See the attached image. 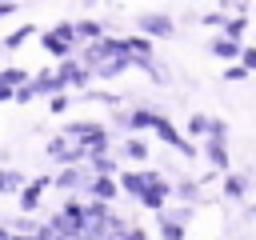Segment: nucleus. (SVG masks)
Here are the masks:
<instances>
[{"mask_svg": "<svg viewBox=\"0 0 256 240\" xmlns=\"http://www.w3.org/2000/svg\"><path fill=\"white\" fill-rule=\"evenodd\" d=\"M52 76H56L60 84H84V80H88V72H84V68L76 64V60H64V64H60V68H56Z\"/></svg>", "mask_w": 256, "mask_h": 240, "instance_id": "6", "label": "nucleus"}, {"mask_svg": "<svg viewBox=\"0 0 256 240\" xmlns=\"http://www.w3.org/2000/svg\"><path fill=\"white\" fill-rule=\"evenodd\" d=\"M20 188H24V176H20L16 168H0V192L12 196V192H20Z\"/></svg>", "mask_w": 256, "mask_h": 240, "instance_id": "10", "label": "nucleus"}, {"mask_svg": "<svg viewBox=\"0 0 256 240\" xmlns=\"http://www.w3.org/2000/svg\"><path fill=\"white\" fill-rule=\"evenodd\" d=\"M88 192H92V200L96 204H108L112 196H116V184L108 180V176H88V184H84Z\"/></svg>", "mask_w": 256, "mask_h": 240, "instance_id": "5", "label": "nucleus"}, {"mask_svg": "<svg viewBox=\"0 0 256 240\" xmlns=\"http://www.w3.org/2000/svg\"><path fill=\"white\" fill-rule=\"evenodd\" d=\"M44 184H48V180H32V184H24V188H20V204H24L28 212L40 204V192H44Z\"/></svg>", "mask_w": 256, "mask_h": 240, "instance_id": "9", "label": "nucleus"}, {"mask_svg": "<svg viewBox=\"0 0 256 240\" xmlns=\"http://www.w3.org/2000/svg\"><path fill=\"white\" fill-rule=\"evenodd\" d=\"M160 236H164V240H180V236H184V228H176L172 220H164V216H160Z\"/></svg>", "mask_w": 256, "mask_h": 240, "instance_id": "21", "label": "nucleus"}, {"mask_svg": "<svg viewBox=\"0 0 256 240\" xmlns=\"http://www.w3.org/2000/svg\"><path fill=\"white\" fill-rule=\"evenodd\" d=\"M204 156H208L216 168H228V140H216V136H208V144H204Z\"/></svg>", "mask_w": 256, "mask_h": 240, "instance_id": "8", "label": "nucleus"}, {"mask_svg": "<svg viewBox=\"0 0 256 240\" xmlns=\"http://www.w3.org/2000/svg\"><path fill=\"white\" fill-rule=\"evenodd\" d=\"M208 52H212V56H220V60H232V56H240V44H232V40H224V36H216Z\"/></svg>", "mask_w": 256, "mask_h": 240, "instance_id": "12", "label": "nucleus"}, {"mask_svg": "<svg viewBox=\"0 0 256 240\" xmlns=\"http://www.w3.org/2000/svg\"><path fill=\"white\" fill-rule=\"evenodd\" d=\"M184 128H188V136H204V132H208V116H200V112H196V116H188V124H184Z\"/></svg>", "mask_w": 256, "mask_h": 240, "instance_id": "18", "label": "nucleus"}, {"mask_svg": "<svg viewBox=\"0 0 256 240\" xmlns=\"http://www.w3.org/2000/svg\"><path fill=\"white\" fill-rule=\"evenodd\" d=\"M140 32H144V36H160V40H168V36L176 32V24H172L164 12H152V16H140Z\"/></svg>", "mask_w": 256, "mask_h": 240, "instance_id": "4", "label": "nucleus"}, {"mask_svg": "<svg viewBox=\"0 0 256 240\" xmlns=\"http://www.w3.org/2000/svg\"><path fill=\"white\" fill-rule=\"evenodd\" d=\"M48 160H56V164H64V168H76L80 160H84V144H76L72 136H52L48 140Z\"/></svg>", "mask_w": 256, "mask_h": 240, "instance_id": "1", "label": "nucleus"}, {"mask_svg": "<svg viewBox=\"0 0 256 240\" xmlns=\"http://www.w3.org/2000/svg\"><path fill=\"white\" fill-rule=\"evenodd\" d=\"M120 188L140 200V192H144V172H124V176H120Z\"/></svg>", "mask_w": 256, "mask_h": 240, "instance_id": "13", "label": "nucleus"}, {"mask_svg": "<svg viewBox=\"0 0 256 240\" xmlns=\"http://www.w3.org/2000/svg\"><path fill=\"white\" fill-rule=\"evenodd\" d=\"M176 196H180V200H200V188L188 184V180H180V184H176Z\"/></svg>", "mask_w": 256, "mask_h": 240, "instance_id": "20", "label": "nucleus"}, {"mask_svg": "<svg viewBox=\"0 0 256 240\" xmlns=\"http://www.w3.org/2000/svg\"><path fill=\"white\" fill-rule=\"evenodd\" d=\"M72 36H84V40H104V28L100 24H92V20H80V24H72Z\"/></svg>", "mask_w": 256, "mask_h": 240, "instance_id": "11", "label": "nucleus"}, {"mask_svg": "<svg viewBox=\"0 0 256 240\" xmlns=\"http://www.w3.org/2000/svg\"><path fill=\"white\" fill-rule=\"evenodd\" d=\"M168 192H172V188L160 180V172H144V192H140V204H144V208H160Z\"/></svg>", "mask_w": 256, "mask_h": 240, "instance_id": "3", "label": "nucleus"}, {"mask_svg": "<svg viewBox=\"0 0 256 240\" xmlns=\"http://www.w3.org/2000/svg\"><path fill=\"white\" fill-rule=\"evenodd\" d=\"M0 100H12V88H4V84H0Z\"/></svg>", "mask_w": 256, "mask_h": 240, "instance_id": "27", "label": "nucleus"}, {"mask_svg": "<svg viewBox=\"0 0 256 240\" xmlns=\"http://www.w3.org/2000/svg\"><path fill=\"white\" fill-rule=\"evenodd\" d=\"M28 32H32V24H28V28H20V32H12V36H8V40H4V44H8V48H16V44H20V40H24V36H28Z\"/></svg>", "mask_w": 256, "mask_h": 240, "instance_id": "23", "label": "nucleus"}, {"mask_svg": "<svg viewBox=\"0 0 256 240\" xmlns=\"http://www.w3.org/2000/svg\"><path fill=\"white\" fill-rule=\"evenodd\" d=\"M52 184H56L60 192H76V188H84V184H88V176H84L80 168H64V172H60Z\"/></svg>", "mask_w": 256, "mask_h": 240, "instance_id": "7", "label": "nucleus"}, {"mask_svg": "<svg viewBox=\"0 0 256 240\" xmlns=\"http://www.w3.org/2000/svg\"><path fill=\"white\" fill-rule=\"evenodd\" d=\"M124 156H132V160H148V144H144L140 136H128V140H124Z\"/></svg>", "mask_w": 256, "mask_h": 240, "instance_id": "16", "label": "nucleus"}, {"mask_svg": "<svg viewBox=\"0 0 256 240\" xmlns=\"http://www.w3.org/2000/svg\"><path fill=\"white\" fill-rule=\"evenodd\" d=\"M44 48L56 56V60H72V24H60L44 36Z\"/></svg>", "mask_w": 256, "mask_h": 240, "instance_id": "2", "label": "nucleus"}, {"mask_svg": "<svg viewBox=\"0 0 256 240\" xmlns=\"http://www.w3.org/2000/svg\"><path fill=\"white\" fill-rule=\"evenodd\" d=\"M16 12V4H0V16H12Z\"/></svg>", "mask_w": 256, "mask_h": 240, "instance_id": "26", "label": "nucleus"}, {"mask_svg": "<svg viewBox=\"0 0 256 240\" xmlns=\"http://www.w3.org/2000/svg\"><path fill=\"white\" fill-rule=\"evenodd\" d=\"M240 68H244V72L256 68V48H240Z\"/></svg>", "mask_w": 256, "mask_h": 240, "instance_id": "22", "label": "nucleus"}, {"mask_svg": "<svg viewBox=\"0 0 256 240\" xmlns=\"http://www.w3.org/2000/svg\"><path fill=\"white\" fill-rule=\"evenodd\" d=\"M200 24H208V28H220V24H224V12H212V16H204Z\"/></svg>", "mask_w": 256, "mask_h": 240, "instance_id": "24", "label": "nucleus"}, {"mask_svg": "<svg viewBox=\"0 0 256 240\" xmlns=\"http://www.w3.org/2000/svg\"><path fill=\"white\" fill-rule=\"evenodd\" d=\"M0 240H12V232H8V228H0Z\"/></svg>", "mask_w": 256, "mask_h": 240, "instance_id": "28", "label": "nucleus"}, {"mask_svg": "<svg viewBox=\"0 0 256 240\" xmlns=\"http://www.w3.org/2000/svg\"><path fill=\"white\" fill-rule=\"evenodd\" d=\"M224 192H228V196H236V200H240V196H244V192H248V176H244V172H232V176H228V180H224Z\"/></svg>", "mask_w": 256, "mask_h": 240, "instance_id": "14", "label": "nucleus"}, {"mask_svg": "<svg viewBox=\"0 0 256 240\" xmlns=\"http://www.w3.org/2000/svg\"><path fill=\"white\" fill-rule=\"evenodd\" d=\"M20 80H28V76H24V68H4V72H0V84H4V88L20 84Z\"/></svg>", "mask_w": 256, "mask_h": 240, "instance_id": "19", "label": "nucleus"}, {"mask_svg": "<svg viewBox=\"0 0 256 240\" xmlns=\"http://www.w3.org/2000/svg\"><path fill=\"white\" fill-rule=\"evenodd\" d=\"M88 164H92V172H96V176H108V172L116 168V160H112V156H88Z\"/></svg>", "mask_w": 256, "mask_h": 240, "instance_id": "17", "label": "nucleus"}, {"mask_svg": "<svg viewBox=\"0 0 256 240\" xmlns=\"http://www.w3.org/2000/svg\"><path fill=\"white\" fill-rule=\"evenodd\" d=\"M64 108H68V96H64V92H60V96H52V112H64Z\"/></svg>", "mask_w": 256, "mask_h": 240, "instance_id": "25", "label": "nucleus"}, {"mask_svg": "<svg viewBox=\"0 0 256 240\" xmlns=\"http://www.w3.org/2000/svg\"><path fill=\"white\" fill-rule=\"evenodd\" d=\"M220 28H224V40H232V44H236V40L244 36V28H248V20H244V16H236V20H224Z\"/></svg>", "mask_w": 256, "mask_h": 240, "instance_id": "15", "label": "nucleus"}]
</instances>
